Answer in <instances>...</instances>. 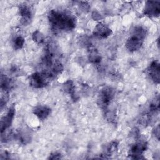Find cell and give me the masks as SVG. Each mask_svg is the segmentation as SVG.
<instances>
[{
	"label": "cell",
	"instance_id": "8fae6325",
	"mask_svg": "<svg viewBox=\"0 0 160 160\" xmlns=\"http://www.w3.org/2000/svg\"><path fill=\"white\" fill-rule=\"evenodd\" d=\"M51 112V108L47 105L39 104L32 109V113L41 121L46 119Z\"/></svg>",
	"mask_w": 160,
	"mask_h": 160
},
{
	"label": "cell",
	"instance_id": "ba28073f",
	"mask_svg": "<svg viewBox=\"0 0 160 160\" xmlns=\"http://www.w3.org/2000/svg\"><path fill=\"white\" fill-rule=\"evenodd\" d=\"M92 34L96 38L104 39L110 36L112 34V31L108 25L99 22L94 28Z\"/></svg>",
	"mask_w": 160,
	"mask_h": 160
},
{
	"label": "cell",
	"instance_id": "277c9868",
	"mask_svg": "<svg viewBox=\"0 0 160 160\" xmlns=\"http://www.w3.org/2000/svg\"><path fill=\"white\" fill-rule=\"evenodd\" d=\"M52 81L46 71H37L32 73L29 78V86L35 89H41L47 86Z\"/></svg>",
	"mask_w": 160,
	"mask_h": 160
},
{
	"label": "cell",
	"instance_id": "30bf717a",
	"mask_svg": "<svg viewBox=\"0 0 160 160\" xmlns=\"http://www.w3.org/2000/svg\"><path fill=\"white\" fill-rule=\"evenodd\" d=\"M19 14L21 16L20 22L23 26H28L32 21V11L30 7L25 4H21L19 6Z\"/></svg>",
	"mask_w": 160,
	"mask_h": 160
},
{
	"label": "cell",
	"instance_id": "d6986e66",
	"mask_svg": "<svg viewBox=\"0 0 160 160\" xmlns=\"http://www.w3.org/2000/svg\"><path fill=\"white\" fill-rule=\"evenodd\" d=\"M9 99V92L1 91V99H0V106H1V109L3 108V107L4 106H6V104L8 102Z\"/></svg>",
	"mask_w": 160,
	"mask_h": 160
},
{
	"label": "cell",
	"instance_id": "8992f818",
	"mask_svg": "<svg viewBox=\"0 0 160 160\" xmlns=\"http://www.w3.org/2000/svg\"><path fill=\"white\" fill-rule=\"evenodd\" d=\"M16 114L15 104L11 105L7 112L1 119V132H3L11 126Z\"/></svg>",
	"mask_w": 160,
	"mask_h": 160
},
{
	"label": "cell",
	"instance_id": "e0dca14e",
	"mask_svg": "<svg viewBox=\"0 0 160 160\" xmlns=\"http://www.w3.org/2000/svg\"><path fill=\"white\" fill-rule=\"evenodd\" d=\"M32 40L38 44H42L45 41V37L44 34L39 30H36L32 34Z\"/></svg>",
	"mask_w": 160,
	"mask_h": 160
},
{
	"label": "cell",
	"instance_id": "7a4b0ae2",
	"mask_svg": "<svg viewBox=\"0 0 160 160\" xmlns=\"http://www.w3.org/2000/svg\"><path fill=\"white\" fill-rule=\"evenodd\" d=\"M147 34V30L141 26H134L125 42V47L129 52L139 50L143 45Z\"/></svg>",
	"mask_w": 160,
	"mask_h": 160
},
{
	"label": "cell",
	"instance_id": "4fadbf2b",
	"mask_svg": "<svg viewBox=\"0 0 160 160\" xmlns=\"http://www.w3.org/2000/svg\"><path fill=\"white\" fill-rule=\"evenodd\" d=\"M88 58L89 61L92 64L98 65L101 60L102 57L98 50L92 46L88 48Z\"/></svg>",
	"mask_w": 160,
	"mask_h": 160
},
{
	"label": "cell",
	"instance_id": "5bb4252c",
	"mask_svg": "<svg viewBox=\"0 0 160 160\" xmlns=\"http://www.w3.org/2000/svg\"><path fill=\"white\" fill-rule=\"evenodd\" d=\"M15 139H18L21 144L26 145L28 144L31 139L30 131L26 129L19 130L15 132Z\"/></svg>",
	"mask_w": 160,
	"mask_h": 160
},
{
	"label": "cell",
	"instance_id": "9c48e42d",
	"mask_svg": "<svg viewBox=\"0 0 160 160\" xmlns=\"http://www.w3.org/2000/svg\"><path fill=\"white\" fill-rule=\"evenodd\" d=\"M146 72L149 79L155 84H158L160 79V66L157 61H152L146 69Z\"/></svg>",
	"mask_w": 160,
	"mask_h": 160
},
{
	"label": "cell",
	"instance_id": "3957f363",
	"mask_svg": "<svg viewBox=\"0 0 160 160\" xmlns=\"http://www.w3.org/2000/svg\"><path fill=\"white\" fill-rule=\"evenodd\" d=\"M115 96V90L111 87L104 86L99 92L97 103L104 111L108 109Z\"/></svg>",
	"mask_w": 160,
	"mask_h": 160
},
{
	"label": "cell",
	"instance_id": "9a60e30c",
	"mask_svg": "<svg viewBox=\"0 0 160 160\" xmlns=\"http://www.w3.org/2000/svg\"><path fill=\"white\" fill-rule=\"evenodd\" d=\"M62 89L65 92L69 94L71 96V98L74 100H78V97L76 94L75 92V85L74 84V82L72 80H67L66 82H64L62 84Z\"/></svg>",
	"mask_w": 160,
	"mask_h": 160
},
{
	"label": "cell",
	"instance_id": "ac0fdd59",
	"mask_svg": "<svg viewBox=\"0 0 160 160\" xmlns=\"http://www.w3.org/2000/svg\"><path fill=\"white\" fill-rule=\"evenodd\" d=\"M25 43L24 38L21 36H18L12 40V46L16 50L21 49L23 48Z\"/></svg>",
	"mask_w": 160,
	"mask_h": 160
},
{
	"label": "cell",
	"instance_id": "5b68a950",
	"mask_svg": "<svg viewBox=\"0 0 160 160\" xmlns=\"http://www.w3.org/2000/svg\"><path fill=\"white\" fill-rule=\"evenodd\" d=\"M148 148V144L146 141L138 140L134 144L131 145L128 152V155L134 159H144L143 153Z\"/></svg>",
	"mask_w": 160,
	"mask_h": 160
},
{
	"label": "cell",
	"instance_id": "52a82bcc",
	"mask_svg": "<svg viewBox=\"0 0 160 160\" xmlns=\"http://www.w3.org/2000/svg\"><path fill=\"white\" fill-rule=\"evenodd\" d=\"M143 13L149 18H158L160 14V2L148 1L146 2Z\"/></svg>",
	"mask_w": 160,
	"mask_h": 160
},
{
	"label": "cell",
	"instance_id": "6da1fadb",
	"mask_svg": "<svg viewBox=\"0 0 160 160\" xmlns=\"http://www.w3.org/2000/svg\"><path fill=\"white\" fill-rule=\"evenodd\" d=\"M48 18L52 29L56 32H69L76 28V18L68 10L51 9Z\"/></svg>",
	"mask_w": 160,
	"mask_h": 160
},
{
	"label": "cell",
	"instance_id": "7402d4cb",
	"mask_svg": "<svg viewBox=\"0 0 160 160\" xmlns=\"http://www.w3.org/2000/svg\"><path fill=\"white\" fill-rule=\"evenodd\" d=\"M152 135L156 138L158 140L159 139V126L158 125L156 126L153 129L152 132Z\"/></svg>",
	"mask_w": 160,
	"mask_h": 160
},
{
	"label": "cell",
	"instance_id": "603a6c76",
	"mask_svg": "<svg viewBox=\"0 0 160 160\" xmlns=\"http://www.w3.org/2000/svg\"><path fill=\"white\" fill-rule=\"evenodd\" d=\"M92 18L93 19L96 21L101 20L102 19V16L100 14V13L98 11H93L92 13Z\"/></svg>",
	"mask_w": 160,
	"mask_h": 160
},
{
	"label": "cell",
	"instance_id": "7c38bea8",
	"mask_svg": "<svg viewBox=\"0 0 160 160\" xmlns=\"http://www.w3.org/2000/svg\"><path fill=\"white\" fill-rule=\"evenodd\" d=\"M119 141L117 140H113L111 142L106 144L103 148L104 158H108L109 157L113 156L118 150Z\"/></svg>",
	"mask_w": 160,
	"mask_h": 160
},
{
	"label": "cell",
	"instance_id": "2e32d148",
	"mask_svg": "<svg viewBox=\"0 0 160 160\" xmlns=\"http://www.w3.org/2000/svg\"><path fill=\"white\" fill-rule=\"evenodd\" d=\"M1 91L9 92L14 86V82L11 78L5 74L1 75Z\"/></svg>",
	"mask_w": 160,
	"mask_h": 160
},
{
	"label": "cell",
	"instance_id": "44dd1931",
	"mask_svg": "<svg viewBox=\"0 0 160 160\" xmlns=\"http://www.w3.org/2000/svg\"><path fill=\"white\" fill-rule=\"evenodd\" d=\"M62 155L61 154L60 152H52L49 156L48 157V159H59L62 158Z\"/></svg>",
	"mask_w": 160,
	"mask_h": 160
},
{
	"label": "cell",
	"instance_id": "ffe728a7",
	"mask_svg": "<svg viewBox=\"0 0 160 160\" xmlns=\"http://www.w3.org/2000/svg\"><path fill=\"white\" fill-rule=\"evenodd\" d=\"M79 6L80 9H81V11L84 12H88L89 9H90V6H89L88 2H87V1H81V2H79Z\"/></svg>",
	"mask_w": 160,
	"mask_h": 160
}]
</instances>
